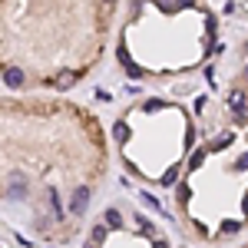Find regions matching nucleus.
I'll list each match as a JSON object with an SVG mask.
<instances>
[{
    "label": "nucleus",
    "mask_w": 248,
    "mask_h": 248,
    "mask_svg": "<svg viewBox=\"0 0 248 248\" xmlns=\"http://www.w3.org/2000/svg\"><path fill=\"white\" fill-rule=\"evenodd\" d=\"M109 172L99 116L63 96H0V205L20 209L33 235L73 242Z\"/></svg>",
    "instance_id": "1"
},
{
    "label": "nucleus",
    "mask_w": 248,
    "mask_h": 248,
    "mask_svg": "<svg viewBox=\"0 0 248 248\" xmlns=\"http://www.w3.org/2000/svg\"><path fill=\"white\" fill-rule=\"evenodd\" d=\"M119 7L109 0H0V83L10 93H66L106 57Z\"/></svg>",
    "instance_id": "2"
},
{
    "label": "nucleus",
    "mask_w": 248,
    "mask_h": 248,
    "mask_svg": "<svg viewBox=\"0 0 248 248\" xmlns=\"http://www.w3.org/2000/svg\"><path fill=\"white\" fill-rule=\"evenodd\" d=\"M172 209L205 245L248 235V70L202 116L195 149L172 189Z\"/></svg>",
    "instance_id": "3"
},
{
    "label": "nucleus",
    "mask_w": 248,
    "mask_h": 248,
    "mask_svg": "<svg viewBox=\"0 0 248 248\" xmlns=\"http://www.w3.org/2000/svg\"><path fill=\"white\" fill-rule=\"evenodd\" d=\"M222 40V20L209 3H129L116 27V63L129 79L162 83L202 70Z\"/></svg>",
    "instance_id": "4"
},
{
    "label": "nucleus",
    "mask_w": 248,
    "mask_h": 248,
    "mask_svg": "<svg viewBox=\"0 0 248 248\" xmlns=\"http://www.w3.org/2000/svg\"><path fill=\"white\" fill-rule=\"evenodd\" d=\"M199 139V119L186 103L169 96L133 99L113 119V146L119 166L136 182L172 192Z\"/></svg>",
    "instance_id": "5"
},
{
    "label": "nucleus",
    "mask_w": 248,
    "mask_h": 248,
    "mask_svg": "<svg viewBox=\"0 0 248 248\" xmlns=\"http://www.w3.org/2000/svg\"><path fill=\"white\" fill-rule=\"evenodd\" d=\"M79 248H172V242L155 218L119 199L93 215Z\"/></svg>",
    "instance_id": "6"
},
{
    "label": "nucleus",
    "mask_w": 248,
    "mask_h": 248,
    "mask_svg": "<svg viewBox=\"0 0 248 248\" xmlns=\"http://www.w3.org/2000/svg\"><path fill=\"white\" fill-rule=\"evenodd\" d=\"M238 248H248V242H242V245H238Z\"/></svg>",
    "instance_id": "7"
},
{
    "label": "nucleus",
    "mask_w": 248,
    "mask_h": 248,
    "mask_svg": "<svg viewBox=\"0 0 248 248\" xmlns=\"http://www.w3.org/2000/svg\"><path fill=\"white\" fill-rule=\"evenodd\" d=\"M0 248H3V245H0Z\"/></svg>",
    "instance_id": "8"
}]
</instances>
